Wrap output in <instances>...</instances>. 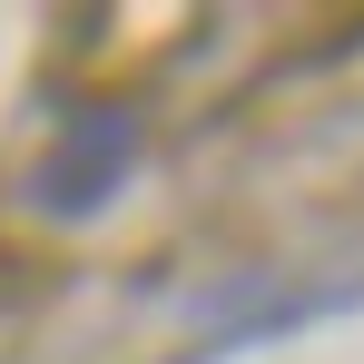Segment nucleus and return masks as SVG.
I'll list each match as a JSON object with an SVG mask.
<instances>
[{"label": "nucleus", "instance_id": "f257e3e1", "mask_svg": "<svg viewBox=\"0 0 364 364\" xmlns=\"http://www.w3.org/2000/svg\"><path fill=\"white\" fill-rule=\"evenodd\" d=\"M138 168V109L119 99H99V109H69V128L50 138V158L30 168V207L40 217H89V207H109Z\"/></svg>", "mask_w": 364, "mask_h": 364}]
</instances>
